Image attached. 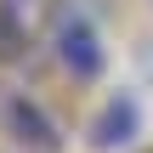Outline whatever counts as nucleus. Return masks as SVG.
Returning <instances> with one entry per match:
<instances>
[{
	"mask_svg": "<svg viewBox=\"0 0 153 153\" xmlns=\"http://www.w3.org/2000/svg\"><path fill=\"white\" fill-rule=\"evenodd\" d=\"M6 125H11V136H17L23 148H34V153H57V131H51V119H45L34 102L6 97Z\"/></svg>",
	"mask_w": 153,
	"mask_h": 153,
	"instance_id": "obj_2",
	"label": "nucleus"
},
{
	"mask_svg": "<svg viewBox=\"0 0 153 153\" xmlns=\"http://www.w3.org/2000/svg\"><path fill=\"white\" fill-rule=\"evenodd\" d=\"M136 119H142L136 102H131V97H114V102L102 108V119L91 125V142H97V148H125V142L136 136Z\"/></svg>",
	"mask_w": 153,
	"mask_h": 153,
	"instance_id": "obj_3",
	"label": "nucleus"
},
{
	"mask_svg": "<svg viewBox=\"0 0 153 153\" xmlns=\"http://www.w3.org/2000/svg\"><path fill=\"white\" fill-rule=\"evenodd\" d=\"M57 51H62V62H68L79 79H91V74L102 68V45H97V34H91L85 17H62V23H57Z\"/></svg>",
	"mask_w": 153,
	"mask_h": 153,
	"instance_id": "obj_1",
	"label": "nucleus"
}]
</instances>
